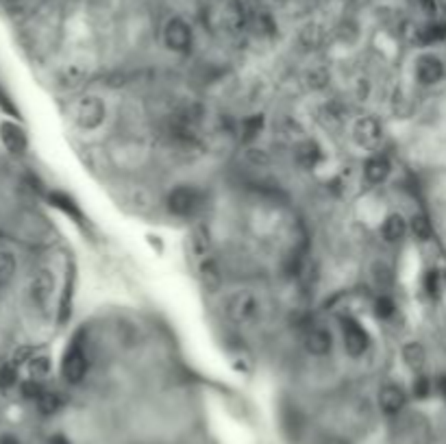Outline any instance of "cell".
I'll list each match as a JSON object with an SVG mask.
<instances>
[{
    "label": "cell",
    "instance_id": "obj_26",
    "mask_svg": "<svg viewBox=\"0 0 446 444\" xmlns=\"http://www.w3.org/2000/svg\"><path fill=\"white\" fill-rule=\"evenodd\" d=\"M14 275H16V257L3 251L0 253V283H7Z\"/></svg>",
    "mask_w": 446,
    "mask_h": 444
},
{
    "label": "cell",
    "instance_id": "obj_19",
    "mask_svg": "<svg viewBox=\"0 0 446 444\" xmlns=\"http://www.w3.org/2000/svg\"><path fill=\"white\" fill-rule=\"evenodd\" d=\"M37 407H40V412L44 416H53V414H57L61 410V407H64V399H61L59 392L44 390L42 397L37 399Z\"/></svg>",
    "mask_w": 446,
    "mask_h": 444
},
{
    "label": "cell",
    "instance_id": "obj_6",
    "mask_svg": "<svg viewBox=\"0 0 446 444\" xmlns=\"http://www.w3.org/2000/svg\"><path fill=\"white\" fill-rule=\"evenodd\" d=\"M164 46L170 53L185 55L192 51L194 46V33L192 27L183 18H170L164 27Z\"/></svg>",
    "mask_w": 446,
    "mask_h": 444
},
{
    "label": "cell",
    "instance_id": "obj_5",
    "mask_svg": "<svg viewBox=\"0 0 446 444\" xmlns=\"http://www.w3.org/2000/svg\"><path fill=\"white\" fill-rule=\"evenodd\" d=\"M340 333H342V344L344 351L353 360L364 357L370 349V333L364 329V325L359 323L353 316H342L340 320Z\"/></svg>",
    "mask_w": 446,
    "mask_h": 444
},
{
    "label": "cell",
    "instance_id": "obj_12",
    "mask_svg": "<svg viewBox=\"0 0 446 444\" xmlns=\"http://www.w3.org/2000/svg\"><path fill=\"white\" fill-rule=\"evenodd\" d=\"M322 159H325V151L316 140H301L294 146V162L303 170H314Z\"/></svg>",
    "mask_w": 446,
    "mask_h": 444
},
{
    "label": "cell",
    "instance_id": "obj_32",
    "mask_svg": "<svg viewBox=\"0 0 446 444\" xmlns=\"http://www.w3.org/2000/svg\"><path fill=\"white\" fill-rule=\"evenodd\" d=\"M0 288H3V283H0Z\"/></svg>",
    "mask_w": 446,
    "mask_h": 444
},
{
    "label": "cell",
    "instance_id": "obj_28",
    "mask_svg": "<svg viewBox=\"0 0 446 444\" xmlns=\"http://www.w3.org/2000/svg\"><path fill=\"white\" fill-rule=\"evenodd\" d=\"M0 105H3V107H5V109L9 111L11 116H16V118H18V109H16L14 105L9 103V96H5V94H3V90H0Z\"/></svg>",
    "mask_w": 446,
    "mask_h": 444
},
{
    "label": "cell",
    "instance_id": "obj_24",
    "mask_svg": "<svg viewBox=\"0 0 446 444\" xmlns=\"http://www.w3.org/2000/svg\"><path fill=\"white\" fill-rule=\"evenodd\" d=\"M431 390H433V384H431V379L427 377V375H416L414 377V384H412V394L416 399H429V394H431Z\"/></svg>",
    "mask_w": 446,
    "mask_h": 444
},
{
    "label": "cell",
    "instance_id": "obj_3",
    "mask_svg": "<svg viewBox=\"0 0 446 444\" xmlns=\"http://www.w3.org/2000/svg\"><path fill=\"white\" fill-rule=\"evenodd\" d=\"M107 120V105L101 96L85 94L74 105V122L81 131H98Z\"/></svg>",
    "mask_w": 446,
    "mask_h": 444
},
{
    "label": "cell",
    "instance_id": "obj_30",
    "mask_svg": "<svg viewBox=\"0 0 446 444\" xmlns=\"http://www.w3.org/2000/svg\"><path fill=\"white\" fill-rule=\"evenodd\" d=\"M48 444H70V442H68L66 436H59V434H57V436H53V438H48Z\"/></svg>",
    "mask_w": 446,
    "mask_h": 444
},
{
    "label": "cell",
    "instance_id": "obj_15",
    "mask_svg": "<svg viewBox=\"0 0 446 444\" xmlns=\"http://www.w3.org/2000/svg\"><path fill=\"white\" fill-rule=\"evenodd\" d=\"M410 233V222L403 214H390L381 225V238L388 244H399Z\"/></svg>",
    "mask_w": 446,
    "mask_h": 444
},
{
    "label": "cell",
    "instance_id": "obj_17",
    "mask_svg": "<svg viewBox=\"0 0 446 444\" xmlns=\"http://www.w3.org/2000/svg\"><path fill=\"white\" fill-rule=\"evenodd\" d=\"M401 357H403V362L405 366L414 370V373H420L425 366V360H427V353L423 349V344L420 342H407L403 351H401Z\"/></svg>",
    "mask_w": 446,
    "mask_h": 444
},
{
    "label": "cell",
    "instance_id": "obj_20",
    "mask_svg": "<svg viewBox=\"0 0 446 444\" xmlns=\"http://www.w3.org/2000/svg\"><path fill=\"white\" fill-rule=\"evenodd\" d=\"M29 379H35V381H44L48 375H51V360H48L46 355H33L29 364Z\"/></svg>",
    "mask_w": 446,
    "mask_h": 444
},
{
    "label": "cell",
    "instance_id": "obj_27",
    "mask_svg": "<svg viewBox=\"0 0 446 444\" xmlns=\"http://www.w3.org/2000/svg\"><path fill=\"white\" fill-rule=\"evenodd\" d=\"M423 288H425V294L429 296V299H438L440 296V275H438V270H429V273L425 275L423 279Z\"/></svg>",
    "mask_w": 446,
    "mask_h": 444
},
{
    "label": "cell",
    "instance_id": "obj_10",
    "mask_svg": "<svg viewBox=\"0 0 446 444\" xmlns=\"http://www.w3.org/2000/svg\"><path fill=\"white\" fill-rule=\"evenodd\" d=\"M303 347L309 355L314 357H327L333 351V336L327 327L314 325L305 331L303 336Z\"/></svg>",
    "mask_w": 446,
    "mask_h": 444
},
{
    "label": "cell",
    "instance_id": "obj_18",
    "mask_svg": "<svg viewBox=\"0 0 446 444\" xmlns=\"http://www.w3.org/2000/svg\"><path fill=\"white\" fill-rule=\"evenodd\" d=\"M51 203H53L57 209H61V212H64V214H68L72 220H77V222L83 220L81 207H79L77 203H74L66 192H51Z\"/></svg>",
    "mask_w": 446,
    "mask_h": 444
},
{
    "label": "cell",
    "instance_id": "obj_14",
    "mask_svg": "<svg viewBox=\"0 0 446 444\" xmlns=\"http://www.w3.org/2000/svg\"><path fill=\"white\" fill-rule=\"evenodd\" d=\"M0 140H3L5 148L11 155L27 153V146H29L27 133H24V129L18 127L16 122H3V125H0Z\"/></svg>",
    "mask_w": 446,
    "mask_h": 444
},
{
    "label": "cell",
    "instance_id": "obj_23",
    "mask_svg": "<svg viewBox=\"0 0 446 444\" xmlns=\"http://www.w3.org/2000/svg\"><path fill=\"white\" fill-rule=\"evenodd\" d=\"M420 42L423 44H433V42H440L446 37V24L444 22H433V24H427V27L418 33Z\"/></svg>",
    "mask_w": 446,
    "mask_h": 444
},
{
    "label": "cell",
    "instance_id": "obj_9",
    "mask_svg": "<svg viewBox=\"0 0 446 444\" xmlns=\"http://www.w3.org/2000/svg\"><path fill=\"white\" fill-rule=\"evenodd\" d=\"M414 74H416V81L420 85H438L444 79V64L442 59L436 55H420L416 59V66H414Z\"/></svg>",
    "mask_w": 446,
    "mask_h": 444
},
{
    "label": "cell",
    "instance_id": "obj_11",
    "mask_svg": "<svg viewBox=\"0 0 446 444\" xmlns=\"http://www.w3.org/2000/svg\"><path fill=\"white\" fill-rule=\"evenodd\" d=\"M377 403H379L381 414L399 416L407 405V392L396 384H386V386H381L377 394Z\"/></svg>",
    "mask_w": 446,
    "mask_h": 444
},
{
    "label": "cell",
    "instance_id": "obj_4",
    "mask_svg": "<svg viewBox=\"0 0 446 444\" xmlns=\"http://www.w3.org/2000/svg\"><path fill=\"white\" fill-rule=\"evenodd\" d=\"M88 370H90V357L85 353V344L77 336L70 342V347L64 353V360H61V377L66 379V384L79 386L85 379V375H88Z\"/></svg>",
    "mask_w": 446,
    "mask_h": 444
},
{
    "label": "cell",
    "instance_id": "obj_13",
    "mask_svg": "<svg viewBox=\"0 0 446 444\" xmlns=\"http://www.w3.org/2000/svg\"><path fill=\"white\" fill-rule=\"evenodd\" d=\"M392 172V164L386 155L381 153H375L370 155L366 162H364V168H362V175H364V181L368 185H381L386 183V179L390 177Z\"/></svg>",
    "mask_w": 446,
    "mask_h": 444
},
{
    "label": "cell",
    "instance_id": "obj_21",
    "mask_svg": "<svg viewBox=\"0 0 446 444\" xmlns=\"http://www.w3.org/2000/svg\"><path fill=\"white\" fill-rule=\"evenodd\" d=\"M410 231H412V236L420 242H427L431 240L433 236V227H431V222L425 214H416L412 220H410Z\"/></svg>",
    "mask_w": 446,
    "mask_h": 444
},
{
    "label": "cell",
    "instance_id": "obj_2",
    "mask_svg": "<svg viewBox=\"0 0 446 444\" xmlns=\"http://www.w3.org/2000/svg\"><path fill=\"white\" fill-rule=\"evenodd\" d=\"M205 205V194L192 183H179L166 194V209L172 218L192 220Z\"/></svg>",
    "mask_w": 446,
    "mask_h": 444
},
{
    "label": "cell",
    "instance_id": "obj_1",
    "mask_svg": "<svg viewBox=\"0 0 446 444\" xmlns=\"http://www.w3.org/2000/svg\"><path fill=\"white\" fill-rule=\"evenodd\" d=\"M222 310L238 327H253L264 316V301L255 290H235L222 301Z\"/></svg>",
    "mask_w": 446,
    "mask_h": 444
},
{
    "label": "cell",
    "instance_id": "obj_31",
    "mask_svg": "<svg viewBox=\"0 0 446 444\" xmlns=\"http://www.w3.org/2000/svg\"><path fill=\"white\" fill-rule=\"evenodd\" d=\"M0 444H20L14 436H3L0 438Z\"/></svg>",
    "mask_w": 446,
    "mask_h": 444
},
{
    "label": "cell",
    "instance_id": "obj_22",
    "mask_svg": "<svg viewBox=\"0 0 446 444\" xmlns=\"http://www.w3.org/2000/svg\"><path fill=\"white\" fill-rule=\"evenodd\" d=\"M373 314L377 320H390L396 314V303L390 294H379L373 303Z\"/></svg>",
    "mask_w": 446,
    "mask_h": 444
},
{
    "label": "cell",
    "instance_id": "obj_25",
    "mask_svg": "<svg viewBox=\"0 0 446 444\" xmlns=\"http://www.w3.org/2000/svg\"><path fill=\"white\" fill-rule=\"evenodd\" d=\"M18 384V366L3 364L0 366V390H9Z\"/></svg>",
    "mask_w": 446,
    "mask_h": 444
},
{
    "label": "cell",
    "instance_id": "obj_16",
    "mask_svg": "<svg viewBox=\"0 0 446 444\" xmlns=\"http://www.w3.org/2000/svg\"><path fill=\"white\" fill-rule=\"evenodd\" d=\"M266 129V116L264 114H251V116H246L242 118L240 122V140L244 144H251L255 142L259 135L264 133Z\"/></svg>",
    "mask_w": 446,
    "mask_h": 444
},
{
    "label": "cell",
    "instance_id": "obj_7",
    "mask_svg": "<svg viewBox=\"0 0 446 444\" xmlns=\"http://www.w3.org/2000/svg\"><path fill=\"white\" fill-rule=\"evenodd\" d=\"M351 138L364 151H377L383 142V125L375 116H362L353 122Z\"/></svg>",
    "mask_w": 446,
    "mask_h": 444
},
{
    "label": "cell",
    "instance_id": "obj_8",
    "mask_svg": "<svg viewBox=\"0 0 446 444\" xmlns=\"http://www.w3.org/2000/svg\"><path fill=\"white\" fill-rule=\"evenodd\" d=\"M55 294V277L51 270H37L29 281V301L37 307V310H46Z\"/></svg>",
    "mask_w": 446,
    "mask_h": 444
},
{
    "label": "cell",
    "instance_id": "obj_29",
    "mask_svg": "<svg viewBox=\"0 0 446 444\" xmlns=\"http://www.w3.org/2000/svg\"><path fill=\"white\" fill-rule=\"evenodd\" d=\"M436 390L440 392V397H444V399H446V373H444V375H440V377L436 379Z\"/></svg>",
    "mask_w": 446,
    "mask_h": 444
}]
</instances>
